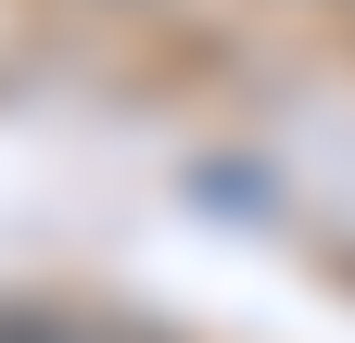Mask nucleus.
<instances>
[{
    "label": "nucleus",
    "instance_id": "obj_1",
    "mask_svg": "<svg viewBox=\"0 0 355 343\" xmlns=\"http://www.w3.org/2000/svg\"><path fill=\"white\" fill-rule=\"evenodd\" d=\"M0 343H140L114 318H64V306H0Z\"/></svg>",
    "mask_w": 355,
    "mask_h": 343
}]
</instances>
